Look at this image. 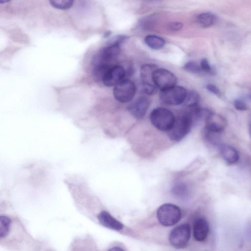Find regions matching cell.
<instances>
[{
    "label": "cell",
    "mask_w": 251,
    "mask_h": 251,
    "mask_svg": "<svg viewBox=\"0 0 251 251\" xmlns=\"http://www.w3.org/2000/svg\"><path fill=\"white\" fill-rule=\"evenodd\" d=\"M126 38L125 35H119L107 46L101 49L93 59V66L99 64L110 65L119 55L121 51L120 45Z\"/></svg>",
    "instance_id": "obj_1"
},
{
    "label": "cell",
    "mask_w": 251,
    "mask_h": 251,
    "mask_svg": "<svg viewBox=\"0 0 251 251\" xmlns=\"http://www.w3.org/2000/svg\"><path fill=\"white\" fill-rule=\"evenodd\" d=\"M193 123L189 112L175 118L171 128L168 131L169 138L174 141L183 139L190 131Z\"/></svg>",
    "instance_id": "obj_2"
},
{
    "label": "cell",
    "mask_w": 251,
    "mask_h": 251,
    "mask_svg": "<svg viewBox=\"0 0 251 251\" xmlns=\"http://www.w3.org/2000/svg\"><path fill=\"white\" fill-rule=\"evenodd\" d=\"M176 117L170 110L157 107L152 110L150 119L152 125L161 131H168L172 127Z\"/></svg>",
    "instance_id": "obj_3"
},
{
    "label": "cell",
    "mask_w": 251,
    "mask_h": 251,
    "mask_svg": "<svg viewBox=\"0 0 251 251\" xmlns=\"http://www.w3.org/2000/svg\"><path fill=\"white\" fill-rule=\"evenodd\" d=\"M156 215L159 223L164 226H171L176 225L181 218V212L179 207L169 203L160 206Z\"/></svg>",
    "instance_id": "obj_4"
},
{
    "label": "cell",
    "mask_w": 251,
    "mask_h": 251,
    "mask_svg": "<svg viewBox=\"0 0 251 251\" xmlns=\"http://www.w3.org/2000/svg\"><path fill=\"white\" fill-rule=\"evenodd\" d=\"M191 237V227L184 223L174 228L171 231L169 241L172 247L177 249L185 248L188 244Z\"/></svg>",
    "instance_id": "obj_5"
},
{
    "label": "cell",
    "mask_w": 251,
    "mask_h": 251,
    "mask_svg": "<svg viewBox=\"0 0 251 251\" xmlns=\"http://www.w3.org/2000/svg\"><path fill=\"white\" fill-rule=\"evenodd\" d=\"M136 91L134 83L130 79H124L114 86L113 95L118 101L127 103L133 99Z\"/></svg>",
    "instance_id": "obj_6"
},
{
    "label": "cell",
    "mask_w": 251,
    "mask_h": 251,
    "mask_svg": "<svg viewBox=\"0 0 251 251\" xmlns=\"http://www.w3.org/2000/svg\"><path fill=\"white\" fill-rule=\"evenodd\" d=\"M187 90L182 86L175 85L160 90L159 98L161 101L167 105H176L183 102Z\"/></svg>",
    "instance_id": "obj_7"
},
{
    "label": "cell",
    "mask_w": 251,
    "mask_h": 251,
    "mask_svg": "<svg viewBox=\"0 0 251 251\" xmlns=\"http://www.w3.org/2000/svg\"><path fill=\"white\" fill-rule=\"evenodd\" d=\"M152 79L153 84L160 90L176 85L177 78L170 71L157 68L153 73Z\"/></svg>",
    "instance_id": "obj_8"
},
{
    "label": "cell",
    "mask_w": 251,
    "mask_h": 251,
    "mask_svg": "<svg viewBox=\"0 0 251 251\" xmlns=\"http://www.w3.org/2000/svg\"><path fill=\"white\" fill-rule=\"evenodd\" d=\"M126 72L120 65H113L103 75L101 80L107 87L115 86L125 78Z\"/></svg>",
    "instance_id": "obj_9"
},
{
    "label": "cell",
    "mask_w": 251,
    "mask_h": 251,
    "mask_svg": "<svg viewBox=\"0 0 251 251\" xmlns=\"http://www.w3.org/2000/svg\"><path fill=\"white\" fill-rule=\"evenodd\" d=\"M205 129L207 130L220 133L226 128L227 126L226 119L217 113L210 112L205 119Z\"/></svg>",
    "instance_id": "obj_10"
},
{
    "label": "cell",
    "mask_w": 251,
    "mask_h": 251,
    "mask_svg": "<svg viewBox=\"0 0 251 251\" xmlns=\"http://www.w3.org/2000/svg\"><path fill=\"white\" fill-rule=\"evenodd\" d=\"M150 103V100L147 97L142 96L137 98L129 105L128 109L133 117L137 119H141L146 115Z\"/></svg>",
    "instance_id": "obj_11"
},
{
    "label": "cell",
    "mask_w": 251,
    "mask_h": 251,
    "mask_svg": "<svg viewBox=\"0 0 251 251\" xmlns=\"http://www.w3.org/2000/svg\"><path fill=\"white\" fill-rule=\"evenodd\" d=\"M209 231V224L202 217L196 218L193 225V234L195 239L199 242L204 241Z\"/></svg>",
    "instance_id": "obj_12"
},
{
    "label": "cell",
    "mask_w": 251,
    "mask_h": 251,
    "mask_svg": "<svg viewBox=\"0 0 251 251\" xmlns=\"http://www.w3.org/2000/svg\"><path fill=\"white\" fill-rule=\"evenodd\" d=\"M100 224L104 227L116 231H120L124 228V225L115 218L109 212L103 210L97 216Z\"/></svg>",
    "instance_id": "obj_13"
},
{
    "label": "cell",
    "mask_w": 251,
    "mask_h": 251,
    "mask_svg": "<svg viewBox=\"0 0 251 251\" xmlns=\"http://www.w3.org/2000/svg\"><path fill=\"white\" fill-rule=\"evenodd\" d=\"M219 150L222 157L227 163L232 164L238 161L239 154L234 147L222 145L220 146Z\"/></svg>",
    "instance_id": "obj_14"
},
{
    "label": "cell",
    "mask_w": 251,
    "mask_h": 251,
    "mask_svg": "<svg viewBox=\"0 0 251 251\" xmlns=\"http://www.w3.org/2000/svg\"><path fill=\"white\" fill-rule=\"evenodd\" d=\"M157 68H158L154 64H146L143 65L140 70L142 83L154 84L152 76L153 72Z\"/></svg>",
    "instance_id": "obj_15"
},
{
    "label": "cell",
    "mask_w": 251,
    "mask_h": 251,
    "mask_svg": "<svg viewBox=\"0 0 251 251\" xmlns=\"http://www.w3.org/2000/svg\"><path fill=\"white\" fill-rule=\"evenodd\" d=\"M217 21L215 15L211 12H204L199 14L197 17V22L202 27H209L215 24Z\"/></svg>",
    "instance_id": "obj_16"
},
{
    "label": "cell",
    "mask_w": 251,
    "mask_h": 251,
    "mask_svg": "<svg viewBox=\"0 0 251 251\" xmlns=\"http://www.w3.org/2000/svg\"><path fill=\"white\" fill-rule=\"evenodd\" d=\"M144 42L150 48L155 50L162 49L165 45V41L162 38L155 35H147Z\"/></svg>",
    "instance_id": "obj_17"
},
{
    "label": "cell",
    "mask_w": 251,
    "mask_h": 251,
    "mask_svg": "<svg viewBox=\"0 0 251 251\" xmlns=\"http://www.w3.org/2000/svg\"><path fill=\"white\" fill-rule=\"evenodd\" d=\"M200 97L199 94L195 90L187 91L186 95L183 103L190 108L197 107L200 101Z\"/></svg>",
    "instance_id": "obj_18"
},
{
    "label": "cell",
    "mask_w": 251,
    "mask_h": 251,
    "mask_svg": "<svg viewBox=\"0 0 251 251\" xmlns=\"http://www.w3.org/2000/svg\"><path fill=\"white\" fill-rule=\"evenodd\" d=\"M11 219L5 215H0V239L7 236L10 231Z\"/></svg>",
    "instance_id": "obj_19"
},
{
    "label": "cell",
    "mask_w": 251,
    "mask_h": 251,
    "mask_svg": "<svg viewBox=\"0 0 251 251\" xmlns=\"http://www.w3.org/2000/svg\"><path fill=\"white\" fill-rule=\"evenodd\" d=\"M49 2L54 8L67 10L73 6L74 1L72 0H51Z\"/></svg>",
    "instance_id": "obj_20"
},
{
    "label": "cell",
    "mask_w": 251,
    "mask_h": 251,
    "mask_svg": "<svg viewBox=\"0 0 251 251\" xmlns=\"http://www.w3.org/2000/svg\"><path fill=\"white\" fill-rule=\"evenodd\" d=\"M219 133L209 131L205 128L203 131L202 136L204 139L207 142L213 145H219L220 138L218 136Z\"/></svg>",
    "instance_id": "obj_21"
},
{
    "label": "cell",
    "mask_w": 251,
    "mask_h": 251,
    "mask_svg": "<svg viewBox=\"0 0 251 251\" xmlns=\"http://www.w3.org/2000/svg\"><path fill=\"white\" fill-rule=\"evenodd\" d=\"M173 194L180 198H185L188 194V189L183 183H178L174 186L172 189Z\"/></svg>",
    "instance_id": "obj_22"
},
{
    "label": "cell",
    "mask_w": 251,
    "mask_h": 251,
    "mask_svg": "<svg viewBox=\"0 0 251 251\" xmlns=\"http://www.w3.org/2000/svg\"><path fill=\"white\" fill-rule=\"evenodd\" d=\"M183 68L185 71L192 74H198L201 72L200 65L193 61L187 62Z\"/></svg>",
    "instance_id": "obj_23"
},
{
    "label": "cell",
    "mask_w": 251,
    "mask_h": 251,
    "mask_svg": "<svg viewBox=\"0 0 251 251\" xmlns=\"http://www.w3.org/2000/svg\"><path fill=\"white\" fill-rule=\"evenodd\" d=\"M157 88L154 84L142 83V91L146 95H152L155 94Z\"/></svg>",
    "instance_id": "obj_24"
},
{
    "label": "cell",
    "mask_w": 251,
    "mask_h": 251,
    "mask_svg": "<svg viewBox=\"0 0 251 251\" xmlns=\"http://www.w3.org/2000/svg\"><path fill=\"white\" fill-rule=\"evenodd\" d=\"M200 66L201 72L209 74H215L214 71L212 68L209 62L206 58L202 59L200 63Z\"/></svg>",
    "instance_id": "obj_25"
},
{
    "label": "cell",
    "mask_w": 251,
    "mask_h": 251,
    "mask_svg": "<svg viewBox=\"0 0 251 251\" xmlns=\"http://www.w3.org/2000/svg\"><path fill=\"white\" fill-rule=\"evenodd\" d=\"M234 107L239 111H245L248 109L247 104L241 99H236L234 101Z\"/></svg>",
    "instance_id": "obj_26"
},
{
    "label": "cell",
    "mask_w": 251,
    "mask_h": 251,
    "mask_svg": "<svg viewBox=\"0 0 251 251\" xmlns=\"http://www.w3.org/2000/svg\"><path fill=\"white\" fill-rule=\"evenodd\" d=\"M206 88L211 93L214 94L218 97H221V92L219 89L215 85L212 84H208L206 86Z\"/></svg>",
    "instance_id": "obj_27"
},
{
    "label": "cell",
    "mask_w": 251,
    "mask_h": 251,
    "mask_svg": "<svg viewBox=\"0 0 251 251\" xmlns=\"http://www.w3.org/2000/svg\"><path fill=\"white\" fill-rule=\"evenodd\" d=\"M183 27V24L180 22H172L169 24V28L172 31H178Z\"/></svg>",
    "instance_id": "obj_28"
},
{
    "label": "cell",
    "mask_w": 251,
    "mask_h": 251,
    "mask_svg": "<svg viewBox=\"0 0 251 251\" xmlns=\"http://www.w3.org/2000/svg\"><path fill=\"white\" fill-rule=\"evenodd\" d=\"M106 251H127L121 244H116L109 247Z\"/></svg>",
    "instance_id": "obj_29"
},
{
    "label": "cell",
    "mask_w": 251,
    "mask_h": 251,
    "mask_svg": "<svg viewBox=\"0 0 251 251\" xmlns=\"http://www.w3.org/2000/svg\"><path fill=\"white\" fill-rule=\"evenodd\" d=\"M10 1L9 0H0V3H4Z\"/></svg>",
    "instance_id": "obj_30"
}]
</instances>
